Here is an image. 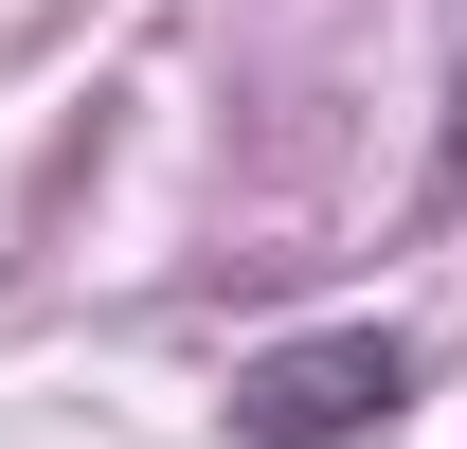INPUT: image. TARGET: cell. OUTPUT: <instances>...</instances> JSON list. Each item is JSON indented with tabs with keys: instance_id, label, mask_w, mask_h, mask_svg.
Instances as JSON below:
<instances>
[{
	"instance_id": "obj_1",
	"label": "cell",
	"mask_w": 467,
	"mask_h": 449,
	"mask_svg": "<svg viewBox=\"0 0 467 449\" xmlns=\"http://www.w3.org/2000/svg\"><path fill=\"white\" fill-rule=\"evenodd\" d=\"M396 395H413V341L396 324H306V341H270V360L234 378V432L252 449H359Z\"/></svg>"
},
{
	"instance_id": "obj_2",
	"label": "cell",
	"mask_w": 467,
	"mask_h": 449,
	"mask_svg": "<svg viewBox=\"0 0 467 449\" xmlns=\"http://www.w3.org/2000/svg\"><path fill=\"white\" fill-rule=\"evenodd\" d=\"M450 180H467V72H450Z\"/></svg>"
}]
</instances>
